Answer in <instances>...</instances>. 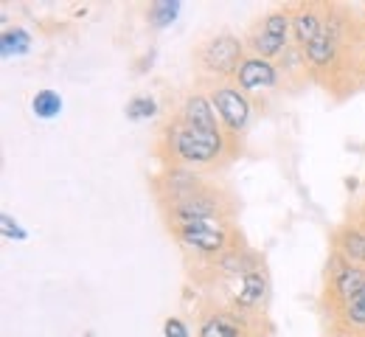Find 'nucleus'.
<instances>
[{"instance_id": "5", "label": "nucleus", "mask_w": 365, "mask_h": 337, "mask_svg": "<svg viewBox=\"0 0 365 337\" xmlns=\"http://www.w3.org/2000/svg\"><path fill=\"white\" fill-rule=\"evenodd\" d=\"M239 51H242V46H239L236 40H230V37H220V40H214V43L205 48V65H208L211 71L230 73V71H236Z\"/></svg>"}, {"instance_id": "6", "label": "nucleus", "mask_w": 365, "mask_h": 337, "mask_svg": "<svg viewBox=\"0 0 365 337\" xmlns=\"http://www.w3.org/2000/svg\"><path fill=\"white\" fill-rule=\"evenodd\" d=\"M185 124L191 130H202V133H217V115L208 107V101L202 96H191L185 101Z\"/></svg>"}, {"instance_id": "19", "label": "nucleus", "mask_w": 365, "mask_h": 337, "mask_svg": "<svg viewBox=\"0 0 365 337\" xmlns=\"http://www.w3.org/2000/svg\"><path fill=\"white\" fill-rule=\"evenodd\" d=\"M0 225H3V234H6V237H14V239H26V231H23L17 222H11V217H9V214H3V217H0Z\"/></svg>"}, {"instance_id": "10", "label": "nucleus", "mask_w": 365, "mask_h": 337, "mask_svg": "<svg viewBox=\"0 0 365 337\" xmlns=\"http://www.w3.org/2000/svg\"><path fill=\"white\" fill-rule=\"evenodd\" d=\"M334 287H337V292H340L343 298H354V295L365 287V273L363 270H343V273L337 276Z\"/></svg>"}, {"instance_id": "11", "label": "nucleus", "mask_w": 365, "mask_h": 337, "mask_svg": "<svg viewBox=\"0 0 365 337\" xmlns=\"http://www.w3.org/2000/svg\"><path fill=\"white\" fill-rule=\"evenodd\" d=\"M59 110H62V98L56 96L53 90H40L34 96V113L40 118H53V115H59Z\"/></svg>"}, {"instance_id": "15", "label": "nucleus", "mask_w": 365, "mask_h": 337, "mask_svg": "<svg viewBox=\"0 0 365 337\" xmlns=\"http://www.w3.org/2000/svg\"><path fill=\"white\" fill-rule=\"evenodd\" d=\"M127 115L130 118H149V115H155V101L149 96H135L130 104H127Z\"/></svg>"}, {"instance_id": "4", "label": "nucleus", "mask_w": 365, "mask_h": 337, "mask_svg": "<svg viewBox=\"0 0 365 337\" xmlns=\"http://www.w3.org/2000/svg\"><path fill=\"white\" fill-rule=\"evenodd\" d=\"M287 26H289V20H287L284 14H270V17L264 20L262 31H259L256 40H253V48L259 51L262 56L278 53V51L284 48V43H287Z\"/></svg>"}, {"instance_id": "13", "label": "nucleus", "mask_w": 365, "mask_h": 337, "mask_svg": "<svg viewBox=\"0 0 365 337\" xmlns=\"http://www.w3.org/2000/svg\"><path fill=\"white\" fill-rule=\"evenodd\" d=\"M307 53H309V59H312L315 65H326V62L334 56V43H331V37H329V34H320L312 46H307Z\"/></svg>"}, {"instance_id": "14", "label": "nucleus", "mask_w": 365, "mask_h": 337, "mask_svg": "<svg viewBox=\"0 0 365 337\" xmlns=\"http://www.w3.org/2000/svg\"><path fill=\"white\" fill-rule=\"evenodd\" d=\"M239 335V329L230 323L228 318H211V321H205V326H202V332L200 337H236Z\"/></svg>"}, {"instance_id": "17", "label": "nucleus", "mask_w": 365, "mask_h": 337, "mask_svg": "<svg viewBox=\"0 0 365 337\" xmlns=\"http://www.w3.org/2000/svg\"><path fill=\"white\" fill-rule=\"evenodd\" d=\"M178 3H169V0H160L155 9H152V20L158 23V26H166V23H172L175 17H178Z\"/></svg>"}, {"instance_id": "2", "label": "nucleus", "mask_w": 365, "mask_h": 337, "mask_svg": "<svg viewBox=\"0 0 365 337\" xmlns=\"http://www.w3.org/2000/svg\"><path fill=\"white\" fill-rule=\"evenodd\" d=\"M180 237L188 247H197L202 253L222 250V244H225V234L217 225H208V222H182Z\"/></svg>"}, {"instance_id": "9", "label": "nucleus", "mask_w": 365, "mask_h": 337, "mask_svg": "<svg viewBox=\"0 0 365 337\" xmlns=\"http://www.w3.org/2000/svg\"><path fill=\"white\" fill-rule=\"evenodd\" d=\"M295 34H298V40L301 43H307V46H312L315 40H318L320 34H323V28H320V20L312 14V11H304V14H298V20H295Z\"/></svg>"}, {"instance_id": "8", "label": "nucleus", "mask_w": 365, "mask_h": 337, "mask_svg": "<svg viewBox=\"0 0 365 337\" xmlns=\"http://www.w3.org/2000/svg\"><path fill=\"white\" fill-rule=\"evenodd\" d=\"M264 276L262 273H247L245 276V281H242V295H239V304L242 306H253V304H259L262 298H264Z\"/></svg>"}, {"instance_id": "16", "label": "nucleus", "mask_w": 365, "mask_h": 337, "mask_svg": "<svg viewBox=\"0 0 365 337\" xmlns=\"http://www.w3.org/2000/svg\"><path fill=\"white\" fill-rule=\"evenodd\" d=\"M346 312H349V321L351 323H357V326H365V287L354 295V298H349V306H346Z\"/></svg>"}, {"instance_id": "20", "label": "nucleus", "mask_w": 365, "mask_h": 337, "mask_svg": "<svg viewBox=\"0 0 365 337\" xmlns=\"http://www.w3.org/2000/svg\"><path fill=\"white\" fill-rule=\"evenodd\" d=\"M163 332H166V337H188V329L182 326V321H178V318H169Z\"/></svg>"}, {"instance_id": "1", "label": "nucleus", "mask_w": 365, "mask_h": 337, "mask_svg": "<svg viewBox=\"0 0 365 337\" xmlns=\"http://www.w3.org/2000/svg\"><path fill=\"white\" fill-rule=\"evenodd\" d=\"M220 133H202V130H191L185 127L182 133H178V155L182 160H191V163H205L211 157L220 155Z\"/></svg>"}, {"instance_id": "18", "label": "nucleus", "mask_w": 365, "mask_h": 337, "mask_svg": "<svg viewBox=\"0 0 365 337\" xmlns=\"http://www.w3.org/2000/svg\"><path fill=\"white\" fill-rule=\"evenodd\" d=\"M343 250L357 259V261H365V234H346L343 239Z\"/></svg>"}, {"instance_id": "7", "label": "nucleus", "mask_w": 365, "mask_h": 337, "mask_svg": "<svg viewBox=\"0 0 365 337\" xmlns=\"http://www.w3.org/2000/svg\"><path fill=\"white\" fill-rule=\"evenodd\" d=\"M239 82L242 88H267L275 82V68L264 59H247L239 68Z\"/></svg>"}, {"instance_id": "12", "label": "nucleus", "mask_w": 365, "mask_h": 337, "mask_svg": "<svg viewBox=\"0 0 365 337\" xmlns=\"http://www.w3.org/2000/svg\"><path fill=\"white\" fill-rule=\"evenodd\" d=\"M0 46H3V56H11V53H26L29 46H31V40H29V34L23 28H14V31L3 34Z\"/></svg>"}, {"instance_id": "3", "label": "nucleus", "mask_w": 365, "mask_h": 337, "mask_svg": "<svg viewBox=\"0 0 365 337\" xmlns=\"http://www.w3.org/2000/svg\"><path fill=\"white\" fill-rule=\"evenodd\" d=\"M214 101H217V110H220L222 121L228 124L230 130H242V127L247 124L250 107H247V101L242 98L239 90H233V88H222V90H217V93H214Z\"/></svg>"}]
</instances>
